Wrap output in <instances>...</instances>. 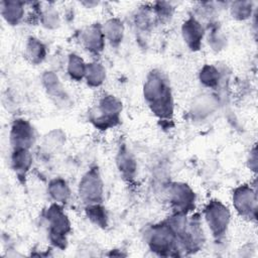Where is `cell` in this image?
<instances>
[{
  "label": "cell",
  "instance_id": "6da1fadb",
  "mask_svg": "<svg viewBox=\"0 0 258 258\" xmlns=\"http://www.w3.org/2000/svg\"><path fill=\"white\" fill-rule=\"evenodd\" d=\"M144 97L151 110L161 118L172 114V99L166 81L156 73H151L144 85Z\"/></svg>",
  "mask_w": 258,
  "mask_h": 258
},
{
  "label": "cell",
  "instance_id": "7a4b0ae2",
  "mask_svg": "<svg viewBox=\"0 0 258 258\" xmlns=\"http://www.w3.org/2000/svg\"><path fill=\"white\" fill-rule=\"evenodd\" d=\"M148 244L152 251L161 255H171L176 249L177 236L169 225H159L151 229Z\"/></svg>",
  "mask_w": 258,
  "mask_h": 258
},
{
  "label": "cell",
  "instance_id": "3957f363",
  "mask_svg": "<svg viewBox=\"0 0 258 258\" xmlns=\"http://www.w3.org/2000/svg\"><path fill=\"white\" fill-rule=\"evenodd\" d=\"M205 217L214 236L219 237L226 232L230 213L223 204L218 201L210 202L205 210Z\"/></svg>",
  "mask_w": 258,
  "mask_h": 258
},
{
  "label": "cell",
  "instance_id": "277c9868",
  "mask_svg": "<svg viewBox=\"0 0 258 258\" xmlns=\"http://www.w3.org/2000/svg\"><path fill=\"white\" fill-rule=\"evenodd\" d=\"M47 221L49 223V234L51 241L57 246H63L66 235L70 231V222L61 209L53 205L47 211Z\"/></svg>",
  "mask_w": 258,
  "mask_h": 258
},
{
  "label": "cell",
  "instance_id": "5b68a950",
  "mask_svg": "<svg viewBox=\"0 0 258 258\" xmlns=\"http://www.w3.org/2000/svg\"><path fill=\"white\" fill-rule=\"evenodd\" d=\"M80 196L89 205L98 204L103 197V183L96 169L87 172L80 182Z\"/></svg>",
  "mask_w": 258,
  "mask_h": 258
},
{
  "label": "cell",
  "instance_id": "8992f818",
  "mask_svg": "<svg viewBox=\"0 0 258 258\" xmlns=\"http://www.w3.org/2000/svg\"><path fill=\"white\" fill-rule=\"evenodd\" d=\"M32 127L24 120H15L10 132V140L14 149H28L33 143Z\"/></svg>",
  "mask_w": 258,
  "mask_h": 258
},
{
  "label": "cell",
  "instance_id": "52a82bcc",
  "mask_svg": "<svg viewBox=\"0 0 258 258\" xmlns=\"http://www.w3.org/2000/svg\"><path fill=\"white\" fill-rule=\"evenodd\" d=\"M99 110L101 115L96 119L97 125L106 128L114 125V121H118L121 103L112 96H106L100 101Z\"/></svg>",
  "mask_w": 258,
  "mask_h": 258
},
{
  "label": "cell",
  "instance_id": "ba28073f",
  "mask_svg": "<svg viewBox=\"0 0 258 258\" xmlns=\"http://www.w3.org/2000/svg\"><path fill=\"white\" fill-rule=\"evenodd\" d=\"M233 203L236 210L246 217H252L256 213V195L247 185L240 186L233 195Z\"/></svg>",
  "mask_w": 258,
  "mask_h": 258
},
{
  "label": "cell",
  "instance_id": "9c48e42d",
  "mask_svg": "<svg viewBox=\"0 0 258 258\" xmlns=\"http://www.w3.org/2000/svg\"><path fill=\"white\" fill-rule=\"evenodd\" d=\"M171 204L180 212H184L194 207L195 194L184 183H174L169 189Z\"/></svg>",
  "mask_w": 258,
  "mask_h": 258
},
{
  "label": "cell",
  "instance_id": "30bf717a",
  "mask_svg": "<svg viewBox=\"0 0 258 258\" xmlns=\"http://www.w3.org/2000/svg\"><path fill=\"white\" fill-rule=\"evenodd\" d=\"M182 34L185 42L191 49H198L201 45L204 30L196 19H188L182 25Z\"/></svg>",
  "mask_w": 258,
  "mask_h": 258
},
{
  "label": "cell",
  "instance_id": "8fae6325",
  "mask_svg": "<svg viewBox=\"0 0 258 258\" xmlns=\"http://www.w3.org/2000/svg\"><path fill=\"white\" fill-rule=\"evenodd\" d=\"M82 40L87 49L93 52H99L104 47L105 35L99 26L92 25L86 31H84Z\"/></svg>",
  "mask_w": 258,
  "mask_h": 258
},
{
  "label": "cell",
  "instance_id": "7c38bea8",
  "mask_svg": "<svg viewBox=\"0 0 258 258\" xmlns=\"http://www.w3.org/2000/svg\"><path fill=\"white\" fill-rule=\"evenodd\" d=\"M24 13L22 3L17 1L2 2V15L10 24H17Z\"/></svg>",
  "mask_w": 258,
  "mask_h": 258
},
{
  "label": "cell",
  "instance_id": "4fadbf2b",
  "mask_svg": "<svg viewBox=\"0 0 258 258\" xmlns=\"http://www.w3.org/2000/svg\"><path fill=\"white\" fill-rule=\"evenodd\" d=\"M31 164V155L28 149H14L12 154V166L20 174L28 170Z\"/></svg>",
  "mask_w": 258,
  "mask_h": 258
},
{
  "label": "cell",
  "instance_id": "5bb4252c",
  "mask_svg": "<svg viewBox=\"0 0 258 258\" xmlns=\"http://www.w3.org/2000/svg\"><path fill=\"white\" fill-rule=\"evenodd\" d=\"M51 198L58 203H66L70 197V189L66 181L62 179H54L49 183L48 187Z\"/></svg>",
  "mask_w": 258,
  "mask_h": 258
},
{
  "label": "cell",
  "instance_id": "9a60e30c",
  "mask_svg": "<svg viewBox=\"0 0 258 258\" xmlns=\"http://www.w3.org/2000/svg\"><path fill=\"white\" fill-rule=\"evenodd\" d=\"M118 166L123 175L130 178L133 176L135 172V160L131 156V154L126 149H121L117 158Z\"/></svg>",
  "mask_w": 258,
  "mask_h": 258
},
{
  "label": "cell",
  "instance_id": "2e32d148",
  "mask_svg": "<svg viewBox=\"0 0 258 258\" xmlns=\"http://www.w3.org/2000/svg\"><path fill=\"white\" fill-rule=\"evenodd\" d=\"M85 77L89 85L94 87L100 86L105 79V69L97 62L89 63L87 64Z\"/></svg>",
  "mask_w": 258,
  "mask_h": 258
},
{
  "label": "cell",
  "instance_id": "e0dca14e",
  "mask_svg": "<svg viewBox=\"0 0 258 258\" xmlns=\"http://www.w3.org/2000/svg\"><path fill=\"white\" fill-rule=\"evenodd\" d=\"M103 32L112 43H118L123 36V25L119 20L111 19L105 24Z\"/></svg>",
  "mask_w": 258,
  "mask_h": 258
},
{
  "label": "cell",
  "instance_id": "ac0fdd59",
  "mask_svg": "<svg viewBox=\"0 0 258 258\" xmlns=\"http://www.w3.org/2000/svg\"><path fill=\"white\" fill-rule=\"evenodd\" d=\"M26 55L34 63L41 61L45 55L44 45L35 38H30L26 45Z\"/></svg>",
  "mask_w": 258,
  "mask_h": 258
},
{
  "label": "cell",
  "instance_id": "d6986e66",
  "mask_svg": "<svg viewBox=\"0 0 258 258\" xmlns=\"http://www.w3.org/2000/svg\"><path fill=\"white\" fill-rule=\"evenodd\" d=\"M86 69L87 66L83 61V59L77 55V54H72L69 58V64H68V72L72 79L80 81L82 80L83 77L86 75Z\"/></svg>",
  "mask_w": 258,
  "mask_h": 258
},
{
  "label": "cell",
  "instance_id": "ffe728a7",
  "mask_svg": "<svg viewBox=\"0 0 258 258\" xmlns=\"http://www.w3.org/2000/svg\"><path fill=\"white\" fill-rule=\"evenodd\" d=\"M87 215H88L89 219L92 222H94L95 224H97L101 227L106 226V224H107V215L104 211V208H102L98 204L89 205V207L87 208Z\"/></svg>",
  "mask_w": 258,
  "mask_h": 258
},
{
  "label": "cell",
  "instance_id": "44dd1931",
  "mask_svg": "<svg viewBox=\"0 0 258 258\" xmlns=\"http://www.w3.org/2000/svg\"><path fill=\"white\" fill-rule=\"evenodd\" d=\"M201 82L208 87H215L219 82V72L212 66H206L201 71Z\"/></svg>",
  "mask_w": 258,
  "mask_h": 258
},
{
  "label": "cell",
  "instance_id": "7402d4cb",
  "mask_svg": "<svg viewBox=\"0 0 258 258\" xmlns=\"http://www.w3.org/2000/svg\"><path fill=\"white\" fill-rule=\"evenodd\" d=\"M233 15L239 19H244L249 16L251 13L250 9V3L248 2H237L234 4V7L232 8Z\"/></svg>",
  "mask_w": 258,
  "mask_h": 258
}]
</instances>
